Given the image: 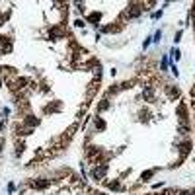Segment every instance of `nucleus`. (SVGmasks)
I'll use <instances>...</instances> for the list:
<instances>
[{
    "label": "nucleus",
    "mask_w": 195,
    "mask_h": 195,
    "mask_svg": "<svg viewBox=\"0 0 195 195\" xmlns=\"http://www.w3.org/2000/svg\"><path fill=\"white\" fill-rule=\"evenodd\" d=\"M106 172H107V166L103 164V166H100V168L94 170V178H96V180H98V178H103V174H106Z\"/></svg>",
    "instance_id": "1"
},
{
    "label": "nucleus",
    "mask_w": 195,
    "mask_h": 195,
    "mask_svg": "<svg viewBox=\"0 0 195 195\" xmlns=\"http://www.w3.org/2000/svg\"><path fill=\"white\" fill-rule=\"evenodd\" d=\"M133 10H127V14L131 16V18H135V16H139L140 14V8H137V6H131Z\"/></svg>",
    "instance_id": "2"
},
{
    "label": "nucleus",
    "mask_w": 195,
    "mask_h": 195,
    "mask_svg": "<svg viewBox=\"0 0 195 195\" xmlns=\"http://www.w3.org/2000/svg\"><path fill=\"white\" fill-rule=\"evenodd\" d=\"M100 20V12H94L92 16H90V22H98Z\"/></svg>",
    "instance_id": "3"
}]
</instances>
